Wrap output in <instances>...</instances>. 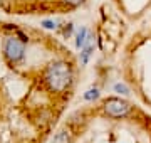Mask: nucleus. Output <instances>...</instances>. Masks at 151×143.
Returning a JSON list of instances; mask_svg holds the SVG:
<instances>
[{"label":"nucleus","mask_w":151,"mask_h":143,"mask_svg":"<svg viewBox=\"0 0 151 143\" xmlns=\"http://www.w3.org/2000/svg\"><path fill=\"white\" fill-rule=\"evenodd\" d=\"M50 143H72V136H70L69 130H59L54 135V138L50 140Z\"/></svg>","instance_id":"5"},{"label":"nucleus","mask_w":151,"mask_h":143,"mask_svg":"<svg viewBox=\"0 0 151 143\" xmlns=\"http://www.w3.org/2000/svg\"><path fill=\"white\" fill-rule=\"evenodd\" d=\"M25 42H27V37L22 32H17V35L5 37L2 51H4V59L10 66H17L24 59V56H25Z\"/></svg>","instance_id":"2"},{"label":"nucleus","mask_w":151,"mask_h":143,"mask_svg":"<svg viewBox=\"0 0 151 143\" xmlns=\"http://www.w3.org/2000/svg\"><path fill=\"white\" fill-rule=\"evenodd\" d=\"M91 42H92V34H89V30L86 27H81V30L76 35V47L77 49H84Z\"/></svg>","instance_id":"4"},{"label":"nucleus","mask_w":151,"mask_h":143,"mask_svg":"<svg viewBox=\"0 0 151 143\" xmlns=\"http://www.w3.org/2000/svg\"><path fill=\"white\" fill-rule=\"evenodd\" d=\"M42 27L49 29V30H57V29H60V25L59 20H42Z\"/></svg>","instance_id":"10"},{"label":"nucleus","mask_w":151,"mask_h":143,"mask_svg":"<svg viewBox=\"0 0 151 143\" xmlns=\"http://www.w3.org/2000/svg\"><path fill=\"white\" fill-rule=\"evenodd\" d=\"M114 91L119 93V94H123V96H129V94H131L129 88H128L124 83H116V84H114Z\"/></svg>","instance_id":"8"},{"label":"nucleus","mask_w":151,"mask_h":143,"mask_svg":"<svg viewBox=\"0 0 151 143\" xmlns=\"http://www.w3.org/2000/svg\"><path fill=\"white\" fill-rule=\"evenodd\" d=\"M103 111L108 118H114V120H123V118H128L133 111V105L128 103L126 99L123 98H108L103 101Z\"/></svg>","instance_id":"3"},{"label":"nucleus","mask_w":151,"mask_h":143,"mask_svg":"<svg viewBox=\"0 0 151 143\" xmlns=\"http://www.w3.org/2000/svg\"><path fill=\"white\" fill-rule=\"evenodd\" d=\"M97 98H99V89L97 88H91L84 93V99H86V101H94V99H97Z\"/></svg>","instance_id":"7"},{"label":"nucleus","mask_w":151,"mask_h":143,"mask_svg":"<svg viewBox=\"0 0 151 143\" xmlns=\"http://www.w3.org/2000/svg\"><path fill=\"white\" fill-rule=\"evenodd\" d=\"M74 83V69L72 64L67 61H54L44 71V84L49 91L55 94H62Z\"/></svg>","instance_id":"1"},{"label":"nucleus","mask_w":151,"mask_h":143,"mask_svg":"<svg viewBox=\"0 0 151 143\" xmlns=\"http://www.w3.org/2000/svg\"><path fill=\"white\" fill-rule=\"evenodd\" d=\"M92 51H94V46L92 44H89V46H86L84 49H81V62L82 64H87V61H89V57H91Z\"/></svg>","instance_id":"6"},{"label":"nucleus","mask_w":151,"mask_h":143,"mask_svg":"<svg viewBox=\"0 0 151 143\" xmlns=\"http://www.w3.org/2000/svg\"><path fill=\"white\" fill-rule=\"evenodd\" d=\"M65 7H70V9H76V7H81L86 0H60Z\"/></svg>","instance_id":"11"},{"label":"nucleus","mask_w":151,"mask_h":143,"mask_svg":"<svg viewBox=\"0 0 151 143\" xmlns=\"http://www.w3.org/2000/svg\"><path fill=\"white\" fill-rule=\"evenodd\" d=\"M72 30H74V24H64V25H60V32H62V35H64L65 39L70 37V34H72Z\"/></svg>","instance_id":"9"}]
</instances>
